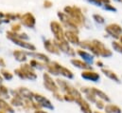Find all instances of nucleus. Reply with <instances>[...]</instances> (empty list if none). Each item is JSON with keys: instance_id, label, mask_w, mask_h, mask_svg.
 <instances>
[{"instance_id": "f257e3e1", "label": "nucleus", "mask_w": 122, "mask_h": 113, "mask_svg": "<svg viewBox=\"0 0 122 113\" xmlns=\"http://www.w3.org/2000/svg\"><path fill=\"white\" fill-rule=\"evenodd\" d=\"M64 12L74 21V23L78 26L81 27L83 25L84 22V16L81 11L80 8L76 7V6H67L64 8Z\"/></svg>"}, {"instance_id": "f03ea898", "label": "nucleus", "mask_w": 122, "mask_h": 113, "mask_svg": "<svg viewBox=\"0 0 122 113\" xmlns=\"http://www.w3.org/2000/svg\"><path fill=\"white\" fill-rule=\"evenodd\" d=\"M51 26V30L55 35V39L56 40H64V31L62 29V27L60 23L53 21L50 24Z\"/></svg>"}, {"instance_id": "7ed1b4c3", "label": "nucleus", "mask_w": 122, "mask_h": 113, "mask_svg": "<svg viewBox=\"0 0 122 113\" xmlns=\"http://www.w3.org/2000/svg\"><path fill=\"white\" fill-rule=\"evenodd\" d=\"M58 16H59V18L61 19V22L65 26V27H67L68 28H71V29L77 30L78 26L74 23V21H73L65 12H61V11H59V12H58Z\"/></svg>"}, {"instance_id": "20e7f679", "label": "nucleus", "mask_w": 122, "mask_h": 113, "mask_svg": "<svg viewBox=\"0 0 122 113\" xmlns=\"http://www.w3.org/2000/svg\"><path fill=\"white\" fill-rule=\"evenodd\" d=\"M93 44L96 46L97 50V52H98V56H103V57H109L112 55V52L105 48V46L98 40H93L92 41Z\"/></svg>"}, {"instance_id": "39448f33", "label": "nucleus", "mask_w": 122, "mask_h": 113, "mask_svg": "<svg viewBox=\"0 0 122 113\" xmlns=\"http://www.w3.org/2000/svg\"><path fill=\"white\" fill-rule=\"evenodd\" d=\"M105 30L111 36H113L115 38H119L120 33L122 32V28L121 26H119L118 24H110L106 27Z\"/></svg>"}, {"instance_id": "423d86ee", "label": "nucleus", "mask_w": 122, "mask_h": 113, "mask_svg": "<svg viewBox=\"0 0 122 113\" xmlns=\"http://www.w3.org/2000/svg\"><path fill=\"white\" fill-rule=\"evenodd\" d=\"M64 38L72 44H80L78 31L75 29H68V30L64 31Z\"/></svg>"}, {"instance_id": "0eeeda50", "label": "nucleus", "mask_w": 122, "mask_h": 113, "mask_svg": "<svg viewBox=\"0 0 122 113\" xmlns=\"http://www.w3.org/2000/svg\"><path fill=\"white\" fill-rule=\"evenodd\" d=\"M22 23H23V25H25L27 27L32 28L35 25V18L33 17V15L31 13L28 12L22 16Z\"/></svg>"}, {"instance_id": "6e6552de", "label": "nucleus", "mask_w": 122, "mask_h": 113, "mask_svg": "<svg viewBox=\"0 0 122 113\" xmlns=\"http://www.w3.org/2000/svg\"><path fill=\"white\" fill-rule=\"evenodd\" d=\"M44 77H45V85L49 90L54 91V92H57L58 91V86L55 85V83L52 81V79L50 78V76L48 74H45Z\"/></svg>"}, {"instance_id": "1a4fd4ad", "label": "nucleus", "mask_w": 122, "mask_h": 113, "mask_svg": "<svg viewBox=\"0 0 122 113\" xmlns=\"http://www.w3.org/2000/svg\"><path fill=\"white\" fill-rule=\"evenodd\" d=\"M45 48L49 51V52H52V53H55V54H59V48L57 47V45L55 44V42H51L49 40L46 41L45 42Z\"/></svg>"}, {"instance_id": "9d476101", "label": "nucleus", "mask_w": 122, "mask_h": 113, "mask_svg": "<svg viewBox=\"0 0 122 113\" xmlns=\"http://www.w3.org/2000/svg\"><path fill=\"white\" fill-rule=\"evenodd\" d=\"M75 102H77V103L80 105V107H81L82 111H83L84 113H92V110H91V108H90L89 104H88L86 101H84L81 97H80V98L76 99V100H75Z\"/></svg>"}, {"instance_id": "9b49d317", "label": "nucleus", "mask_w": 122, "mask_h": 113, "mask_svg": "<svg viewBox=\"0 0 122 113\" xmlns=\"http://www.w3.org/2000/svg\"><path fill=\"white\" fill-rule=\"evenodd\" d=\"M81 76H82V78L91 80L93 82H97V81L99 79L98 73L94 72V71H83V72L81 73Z\"/></svg>"}, {"instance_id": "f8f14e48", "label": "nucleus", "mask_w": 122, "mask_h": 113, "mask_svg": "<svg viewBox=\"0 0 122 113\" xmlns=\"http://www.w3.org/2000/svg\"><path fill=\"white\" fill-rule=\"evenodd\" d=\"M91 91L95 96H97V97H99V98H101V99H103V100H105V101H109V98L107 97V95H106L105 93H103L102 91L98 90L97 88H96V87H91Z\"/></svg>"}, {"instance_id": "ddd939ff", "label": "nucleus", "mask_w": 122, "mask_h": 113, "mask_svg": "<svg viewBox=\"0 0 122 113\" xmlns=\"http://www.w3.org/2000/svg\"><path fill=\"white\" fill-rule=\"evenodd\" d=\"M71 63L75 66H77L78 68H85V69H88L90 68V66H88L86 63L81 61V60H76V59H72L71 60Z\"/></svg>"}, {"instance_id": "4468645a", "label": "nucleus", "mask_w": 122, "mask_h": 113, "mask_svg": "<svg viewBox=\"0 0 122 113\" xmlns=\"http://www.w3.org/2000/svg\"><path fill=\"white\" fill-rule=\"evenodd\" d=\"M102 72H103L107 77H109L110 79H112V80H114V81H116V82H119V79H118V77L116 75L115 72H113V71H111V70H109V69H105V68H102Z\"/></svg>"}, {"instance_id": "2eb2a0df", "label": "nucleus", "mask_w": 122, "mask_h": 113, "mask_svg": "<svg viewBox=\"0 0 122 113\" xmlns=\"http://www.w3.org/2000/svg\"><path fill=\"white\" fill-rule=\"evenodd\" d=\"M104 108H105V111L107 113H121L120 108L117 106H114V105H108Z\"/></svg>"}, {"instance_id": "dca6fc26", "label": "nucleus", "mask_w": 122, "mask_h": 113, "mask_svg": "<svg viewBox=\"0 0 122 113\" xmlns=\"http://www.w3.org/2000/svg\"><path fill=\"white\" fill-rule=\"evenodd\" d=\"M60 73L62 74L63 76H65V77H68V78H72V77H73V73H72L68 68H63V67H61V68H60Z\"/></svg>"}, {"instance_id": "f3484780", "label": "nucleus", "mask_w": 122, "mask_h": 113, "mask_svg": "<svg viewBox=\"0 0 122 113\" xmlns=\"http://www.w3.org/2000/svg\"><path fill=\"white\" fill-rule=\"evenodd\" d=\"M78 53L81 55V56H82L84 59H86V60H92V56L90 54H88V53H86L85 51H82L81 50H78Z\"/></svg>"}, {"instance_id": "a211bd4d", "label": "nucleus", "mask_w": 122, "mask_h": 113, "mask_svg": "<svg viewBox=\"0 0 122 113\" xmlns=\"http://www.w3.org/2000/svg\"><path fill=\"white\" fill-rule=\"evenodd\" d=\"M113 48L117 51H118V52H121L122 53V44L121 43H118V42H113Z\"/></svg>"}, {"instance_id": "6ab92c4d", "label": "nucleus", "mask_w": 122, "mask_h": 113, "mask_svg": "<svg viewBox=\"0 0 122 113\" xmlns=\"http://www.w3.org/2000/svg\"><path fill=\"white\" fill-rule=\"evenodd\" d=\"M93 17H94V19H95L97 23H100V24L104 23V18H103L101 15H99V14H94Z\"/></svg>"}, {"instance_id": "aec40b11", "label": "nucleus", "mask_w": 122, "mask_h": 113, "mask_svg": "<svg viewBox=\"0 0 122 113\" xmlns=\"http://www.w3.org/2000/svg\"><path fill=\"white\" fill-rule=\"evenodd\" d=\"M14 56H16V58H17L18 60H20V61L26 59V57H25V55L23 54L22 51H15V52H14Z\"/></svg>"}, {"instance_id": "412c9836", "label": "nucleus", "mask_w": 122, "mask_h": 113, "mask_svg": "<svg viewBox=\"0 0 122 113\" xmlns=\"http://www.w3.org/2000/svg\"><path fill=\"white\" fill-rule=\"evenodd\" d=\"M89 1H91L93 3H96V4H97V5H100V4H102V3H105V4L110 3V0H89Z\"/></svg>"}, {"instance_id": "4be33fe9", "label": "nucleus", "mask_w": 122, "mask_h": 113, "mask_svg": "<svg viewBox=\"0 0 122 113\" xmlns=\"http://www.w3.org/2000/svg\"><path fill=\"white\" fill-rule=\"evenodd\" d=\"M96 103H97V107H98V108H104L105 107V106H104V104H103V102L102 101H100V100H97V101H96Z\"/></svg>"}, {"instance_id": "5701e85b", "label": "nucleus", "mask_w": 122, "mask_h": 113, "mask_svg": "<svg viewBox=\"0 0 122 113\" xmlns=\"http://www.w3.org/2000/svg\"><path fill=\"white\" fill-rule=\"evenodd\" d=\"M44 6H45L46 8H50V7L52 6V2L49 1V0H46V1L44 2Z\"/></svg>"}, {"instance_id": "b1692460", "label": "nucleus", "mask_w": 122, "mask_h": 113, "mask_svg": "<svg viewBox=\"0 0 122 113\" xmlns=\"http://www.w3.org/2000/svg\"><path fill=\"white\" fill-rule=\"evenodd\" d=\"M105 9H109V10H112V11H116V8H115V7H112V6L110 5V3L105 4Z\"/></svg>"}, {"instance_id": "393cba45", "label": "nucleus", "mask_w": 122, "mask_h": 113, "mask_svg": "<svg viewBox=\"0 0 122 113\" xmlns=\"http://www.w3.org/2000/svg\"><path fill=\"white\" fill-rule=\"evenodd\" d=\"M19 29H20V25H13V26H12V30L18 31Z\"/></svg>"}, {"instance_id": "a878e982", "label": "nucleus", "mask_w": 122, "mask_h": 113, "mask_svg": "<svg viewBox=\"0 0 122 113\" xmlns=\"http://www.w3.org/2000/svg\"><path fill=\"white\" fill-rule=\"evenodd\" d=\"M97 65H99L98 67H102V66H103V65H102V63H101L100 61H97Z\"/></svg>"}, {"instance_id": "bb28decb", "label": "nucleus", "mask_w": 122, "mask_h": 113, "mask_svg": "<svg viewBox=\"0 0 122 113\" xmlns=\"http://www.w3.org/2000/svg\"><path fill=\"white\" fill-rule=\"evenodd\" d=\"M35 113H46V112H45V111H41V110H39V111H36Z\"/></svg>"}, {"instance_id": "cd10ccee", "label": "nucleus", "mask_w": 122, "mask_h": 113, "mask_svg": "<svg viewBox=\"0 0 122 113\" xmlns=\"http://www.w3.org/2000/svg\"><path fill=\"white\" fill-rule=\"evenodd\" d=\"M119 41H120V43L122 44V35L121 36H119Z\"/></svg>"}, {"instance_id": "c85d7f7f", "label": "nucleus", "mask_w": 122, "mask_h": 113, "mask_svg": "<svg viewBox=\"0 0 122 113\" xmlns=\"http://www.w3.org/2000/svg\"><path fill=\"white\" fill-rule=\"evenodd\" d=\"M95 113H100V112H98V111H96Z\"/></svg>"}]
</instances>
